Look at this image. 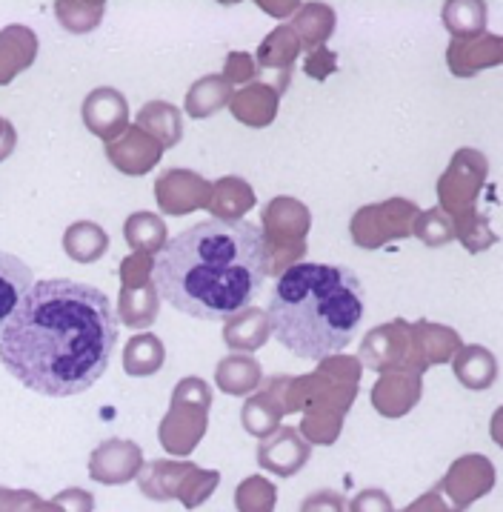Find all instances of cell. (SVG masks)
<instances>
[{"mask_svg":"<svg viewBox=\"0 0 503 512\" xmlns=\"http://www.w3.org/2000/svg\"><path fill=\"white\" fill-rule=\"evenodd\" d=\"M109 249V235L95 221H78L63 232V252L75 264H98Z\"/></svg>","mask_w":503,"mask_h":512,"instance_id":"obj_33","label":"cell"},{"mask_svg":"<svg viewBox=\"0 0 503 512\" xmlns=\"http://www.w3.org/2000/svg\"><path fill=\"white\" fill-rule=\"evenodd\" d=\"M223 81L229 86L241 83V86H249V83L258 81V63L249 52H229L226 55V63H223Z\"/></svg>","mask_w":503,"mask_h":512,"instance_id":"obj_41","label":"cell"},{"mask_svg":"<svg viewBox=\"0 0 503 512\" xmlns=\"http://www.w3.org/2000/svg\"><path fill=\"white\" fill-rule=\"evenodd\" d=\"M215 384L226 395L246 398L263 384V369L255 355H226L215 367Z\"/></svg>","mask_w":503,"mask_h":512,"instance_id":"obj_30","label":"cell"},{"mask_svg":"<svg viewBox=\"0 0 503 512\" xmlns=\"http://www.w3.org/2000/svg\"><path fill=\"white\" fill-rule=\"evenodd\" d=\"M161 312V298L155 284H143V287H121L118 295V321H123L129 329H146L158 321Z\"/></svg>","mask_w":503,"mask_h":512,"instance_id":"obj_31","label":"cell"},{"mask_svg":"<svg viewBox=\"0 0 503 512\" xmlns=\"http://www.w3.org/2000/svg\"><path fill=\"white\" fill-rule=\"evenodd\" d=\"M83 126L101 138L103 144L118 141L123 132L129 129V103L123 98V92L112 89V86H98L92 89L81 106Z\"/></svg>","mask_w":503,"mask_h":512,"instance_id":"obj_14","label":"cell"},{"mask_svg":"<svg viewBox=\"0 0 503 512\" xmlns=\"http://www.w3.org/2000/svg\"><path fill=\"white\" fill-rule=\"evenodd\" d=\"M38 58V35L23 26L9 23L0 29V86H9Z\"/></svg>","mask_w":503,"mask_h":512,"instance_id":"obj_21","label":"cell"},{"mask_svg":"<svg viewBox=\"0 0 503 512\" xmlns=\"http://www.w3.org/2000/svg\"><path fill=\"white\" fill-rule=\"evenodd\" d=\"M138 129H143L149 138H155L163 149H172V146L181 144L183 138V118L181 109L175 103L166 101H149L143 103L141 112H138Z\"/></svg>","mask_w":503,"mask_h":512,"instance_id":"obj_29","label":"cell"},{"mask_svg":"<svg viewBox=\"0 0 503 512\" xmlns=\"http://www.w3.org/2000/svg\"><path fill=\"white\" fill-rule=\"evenodd\" d=\"M258 6H261V9H266V15L286 18L289 12H298V6H301V3H269V0H261Z\"/></svg>","mask_w":503,"mask_h":512,"instance_id":"obj_50","label":"cell"},{"mask_svg":"<svg viewBox=\"0 0 503 512\" xmlns=\"http://www.w3.org/2000/svg\"><path fill=\"white\" fill-rule=\"evenodd\" d=\"M189 467H192L189 461H172V458L143 464L138 472L141 492L152 501H178V490H181L183 475L189 472Z\"/></svg>","mask_w":503,"mask_h":512,"instance_id":"obj_28","label":"cell"},{"mask_svg":"<svg viewBox=\"0 0 503 512\" xmlns=\"http://www.w3.org/2000/svg\"><path fill=\"white\" fill-rule=\"evenodd\" d=\"M235 507L238 512H275L278 487L263 475H249L235 490Z\"/></svg>","mask_w":503,"mask_h":512,"instance_id":"obj_38","label":"cell"},{"mask_svg":"<svg viewBox=\"0 0 503 512\" xmlns=\"http://www.w3.org/2000/svg\"><path fill=\"white\" fill-rule=\"evenodd\" d=\"M412 235H415L421 244L432 246V249L455 241V238H452V224H449V218L443 215L438 206H432V209H426V212L418 215V221L412 226Z\"/></svg>","mask_w":503,"mask_h":512,"instance_id":"obj_40","label":"cell"},{"mask_svg":"<svg viewBox=\"0 0 503 512\" xmlns=\"http://www.w3.org/2000/svg\"><path fill=\"white\" fill-rule=\"evenodd\" d=\"M289 375H275L272 381L263 384L261 392L246 395L249 401L243 404L241 424L243 430L255 438H269L272 432L281 427L283 421V387H286Z\"/></svg>","mask_w":503,"mask_h":512,"instance_id":"obj_18","label":"cell"},{"mask_svg":"<svg viewBox=\"0 0 503 512\" xmlns=\"http://www.w3.org/2000/svg\"><path fill=\"white\" fill-rule=\"evenodd\" d=\"M146 464L143 450L135 441L126 438H109L98 444L89 455V475L92 481L106 484V487H121L138 478V472Z\"/></svg>","mask_w":503,"mask_h":512,"instance_id":"obj_12","label":"cell"},{"mask_svg":"<svg viewBox=\"0 0 503 512\" xmlns=\"http://www.w3.org/2000/svg\"><path fill=\"white\" fill-rule=\"evenodd\" d=\"M346 507H349V512H395L389 495L383 490H361L352 498V504H346Z\"/></svg>","mask_w":503,"mask_h":512,"instance_id":"obj_45","label":"cell"},{"mask_svg":"<svg viewBox=\"0 0 503 512\" xmlns=\"http://www.w3.org/2000/svg\"><path fill=\"white\" fill-rule=\"evenodd\" d=\"M123 238L132 252H143L155 258L169 241V232H166V221L155 212H132L123 224Z\"/></svg>","mask_w":503,"mask_h":512,"instance_id":"obj_35","label":"cell"},{"mask_svg":"<svg viewBox=\"0 0 503 512\" xmlns=\"http://www.w3.org/2000/svg\"><path fill=\"white\" fill-rule=\"evenodd\" d=\"M32 512H63L61 507H58V504H55V501H52V498H49V501H38V504H35V510Z\"/></svg>","mask_w":503,"mask_h":512,"instance_id":"obj_51","label":"cell"},{"mask_svg":"<svg viewBox=\"0 0 503 512\" xmlns=\"http://www.w3.org/2000/svg\"><path fill=\"white\" fill-rule=\"evenodd\" d=\"M106 12L103 0H58L55 3V18L69 35H86L98 29Z\"/></svg>","mask_w":503,"mask_h":512,"instance_id":"obj_37","label":"cell"},{"mask_svg":"<svg viewBox=\"0 0 503 512\" xmlns=\"http://www.w3.org/2000/svg\"><path fill=\"white\" fill-rule=\"evenodd\" d=\"M266 281L261 226L203 221L166 241L152 284L169 307L201 321H226L252 307Z\"/></svg>","mask_w":503,"mask_h":512,"instance_id":"obj_2","label":"cell"},{"mask_svg":"<svg viewBox=\"0 0 503 512\" xmlns=\"http://www.w3.org/2000/svg\"><path fill=\"white\" fill-rule=\"evenodd\" d=\"M232 86L223 81L221 75H206L201 81H195L186 92V101H183V109L189 118L195 121H203V118H212L218 115L221 109L229 106V98H232Z\"/></svg>","mask_w":503,"mask_h":512,"instance_id":"obj_34","label":"cell"},{"mask_svg":"<svg viewBox=\"0 0 503 512\" xmlns=\"http://www.w3.org/2000/svg\"><path fill=\"white\" fill-rule=\"evenodd\" d=\"M272 338L269 315L266 309L246 307L238 315L223 321V344L235 355H252Z\"/></svg>","mask_w":503,"mask_h":512,"instance_id":"obj_22","label":"cell"},{"mask_svg":"<svg viewBox=\"0 0 503 512\" xmlns=\"http://www.w3.org/2000/svg\"><path fill=\"white\" fill-rule=\"evenodd\" d=\"M401 512H458V510H452V507H449V501H446L441 492L432 487L429 492H423L421 498H415L409 507H403Z\"/></svg>","mask_w":503,"mask_h":512,"instance_id":"obj_48","label":"cell"},{"mask_svg":"<svg viewBox=\"0 0 503 512\" xmlns=\"http://www.w3.org/2000/svg\"><path fill=\"white\" fill-rule=\"evenodd\" d=\"M495 481H498V475H495L492 461L486 455L469 452V455H461L458 461H452V467L435 484V490L449 501L452 510L466 512L478 498L495 490Z\"/></svg>","mask_w":503,"mask_h":512,"instance_id":"obj_10","label":"cell"},{"mask_svg":"<svg viewBox=\"0 0 503 512\" xmlns=\"http://www.w3.org/2000/svg\"><path fill=\"white\" fill-rule=\"evenodd\" d=\"M452 369L466 390L483 392L498 381V358L478 344H463L458 355L452 358Z\"/></svg>","mask_w":503,"mask_h":512,"instance_id":"obj_24","label":"cell"},{"mask_svg":"<svg viewBox=\"0 0 503 512\" xmlns=\"http://www.w3.org/2000/svg\"><path fill=\"white\" fill-rule=\"evenodd\" d=\"M255 204H258V195L252 184L238 175H226L212 184V198L206 209L215 215V221H243V215H249V209Z\"/></svg>","mask_w":503,"mask_h":512,"instance_id":"obj_23","label":"cell"},{"mask_svg":"<svg viewBox=\"0 0 503 512\" xmlns=\"http://www.w3.org/2000/svg\"><path fill=\"white\" fill-rule=\"evenodd\" d=\"M63 512H95V498L92 492L81 490V487H69V490L58 492L52 498Z\"/></svg>","mask_w":503,"mask_h":512,"instance_id":"obj_46","label":"cell"},{"mask_svg":"<svg viewBox=\"0 0 503 512\" xmlns=\"http://www.w3.org/2000/svg\"><path fill=\"white\" fill-rule=\"evenodd\" d=\"M361 361L352 355H329L318 361L315 372L298 378H286L283 387V415L295 412H329L346 418L358 398L361 384Z\"/></svg>","mask_w":503,"mask_h":512,"instance_id":"obj_5","label":"cell"},{"mask_svg":"<svg viewBox=\"0 0 503 512\" xmlns=\"http://www.w3.org/2000/svg\"><path fill=\"white\" fill-rule=\"evenodd\" d=\"M441 18L452 38L483 35L486 32V3H481V0H446Z\"/></svg>","mask_w":503,"mask_h":512,"instance_id":"obj_36","label":"cell"},{"mask_svg":"<svg viewBox=\"0 0 503 512\" xmlns=\"http://www.w3.org/2000/svg\"><path fill=\"white\" fill-rule=\"evenodd\" d=\"M312 447L301 438L295 427H278L269 438H263L258 447V464L278 478H292L309 464Z\"/></svg>","mask_w":503,"mask_h":512,"instance_id":"obj_16","label":"cell"},{"mask_svg":"<svg viewBox=\"0 0 503 512\" xmlns=\"http://www.w3.org/2000/svg\"><path fill=\"white\" fill-rule=\"evenodd\" d=\"M301 512H349L346 498L335 490H318L312 495H306V501L301 504Z\"/></svg>","mask_w":503,"mask_h":512,"instance_id":"obj_43","label":"cell"},{"mask_svg":"<svg viewBox=\"0 0 503 512\" xmlns=\"http://www.w3.org/2000/svg\"><path fill=\"white\" fill-rule=\"evenodd\" d=\"M209 198H212V184L192 169H166L155 181L158 209L172 218L206 209Z\"/></svg>","mask_w":503,"mask_h":512,"instance_id":"obj_11","label":"cell"},{"mask_svg":"<svg viewBox=\"0 0 503 512\" xmlns=\"http://www.w3.org/2000/svg\"><path fill=\"white\" fill-rule=\"evenodd\" d=\"M289 26L295 29V35L301 41V49L318 52L332 38V32L338 26V15L326 3H303V6H298L295 21L289 23Z\"/></svg>","mask_w":503,"mask_h":512,"instance_id":"obj_26","label":"cell"},{"mask_svg":"<svg viewBox=\"0 0 503 512\" xmlns=\"http://www.w3.org/2000/svg\"><path fill=\"white\" fill-rule=\"evenodd\" d=\"M366 292L361 278L335 264H295L269 298L275 341L306 361L341 355L363 324Z\"/></svg>","mask_w":503,"mask_h":512,"instance_id":"obj_3","label":"cell"},{"mask_svg":"<svg viewBox=\"0 0 503 512\" xmlns=\"http://www.w3.org/2000/svg\"><path fill=\"white\" fill-rule=\"evenodd\" d=\"M343 430V418L338 415H329V412H303L301 421V438L312 447H332L338 438H341Z\"/></svg>","mask_w":503,"mask_h":512,"instance_id":"obj_39","label":"cell"},{"mask_svg":"<svg viewBox=\"0 0 503 512\" xmlns=\"http://www.w3.org/2000/svg\"><path fill=\"white\" fill-rule=\"evenodd\" d=\"M163 146L138 126H129L118 141L106 144V161L123 175L141 178L161 164Z\"/></svg>","mask_w":503,"mask_h":512,"instance_id":"obj_17","label":"cell"},{"mask_svg":"<svg viewBox=\"0 0 503 512\" xmlns=\"http://www.w3.org/2000/svg\"><path fill=\"white\" fill-rule=\"evenodd\" d=\"M209 407H212V387L198 375L183 378L172 390L169 412L163 415L158 427L163 450L175 458H186L198 450V444L209 430Z\"/></svg>","mask_w":503,"mask_h":512,"instance_id":"obj_7","label":"cell"},{"mask_svg":"<svg viewBox=\"0 0 503 512\" xmlns=\"http://www.w3.org/2000/svg\"><path fill=\"white\" fill-rule=\"evenodd\" d=\"M503 41L492 32L472 35V38H452L446 49V66L455 78H475L483 69L501 66Z\"/></svg>","mask_w":503,"mask_h":512,"instance_id":"obj_15","label":"cell"},{"mask_svg":"<svg viewBox=\"0 0 503 512\" xmlns=\"http://www.w3.org/2000/svg\"><path fill=\"white\" fill-rule=\"evenodd\" d=\"M486 181H489V161L472 146H463L455 152V158L449 161L438 181V209L452 224V238H458L463 249L472 255L498 244V232L489 224V215L478 212Z\"/></svg>","mask_w":503,"mask_h":512,"instance_id":"obj_4","label":"cell"},{"mask_svg":"<svg viewBox=\"0 0 503 512\" xmlns=\"http://www.w3.org/2000/svg\"><path fill=\"white\" fill-rule=\"evenodd\" d=\"M41 498L32 490H9L0 487V512H32Z\"/></svg>","mask_w":503,"mask_h":512,"instance_id":"obj_47","label":"cell"},{"mask_svg":"<svg viewBox=\"0 0 503 512\" xmlns=\"http://www.w3.org/2000/svg\"><path fill=\"white\" fill-rule=\"evenodd\" d=\"M418 215L421 206L409 198H389L381 204L361 206L349 221V235L361 249H381L389 241L409 238Z\"/></svg>","mask_w":503,"mask_h":512,"instance_id":"obj_9","label":"cell"},{"mask_svg":"<svg viewBox=\"0 0 503 512\" xmlns=\"http://www.w3.org/2000/svg\"><path fill=\"white\" fill-rule=\"evenodd\" d=\"M252 58L258 63V78L269 75L272 81L266 86H272L278 95H283L292 81V66L301 58V41H298L295 29L289 23H283L263 38Z\"/></svg>","mask_w":503,"mask_h":512,"instance_id":"obj_13","label":"cell"},{"mask_svg":"<svg viewBox=\"0 0 503 512\" xmlns=\"http://www.w3.org/2000/svg\"><path fill=\"white\" fill-rule=\"evenodd\" d=\"M118 347V315L98 287L32 284L0 332V364L26 390L69 398L95 387Z\"/></svg>","mask_w":503,"mask_h":512,"instance_id":"obj_1","label":"cell"},{"mask_svg":"<svg viewBox=\"0 0 503 512\" xmlns=\"http://www.w3.org/2000/svg\"><path fill=\"white\" fill-rule=\"evenodd\" d=\"M281 109V95L266 86V83L255 81L249 86H241L238 92H232L229 98V112L235 121H241L249 129H266L278 118Z\"/></svg>","mask_w":503,"mask_h":512,"instance_id":"obj_20","label":"cell"},{"mask_svg":"<svg viewBox=\"0 0 503 512\" xmlns=\"http://www.w3.org/2000/svg\"><path fill=\"white\" fill-rule=\"evenodd\" d=\"M303 69H306V75H312L315 81H326V78L338 69V55L329 52V49L323 46L318 52H309V55H306Z\"/></svg>","mask_w":503,"mask_h":512,"instance_id":"obj_44","label":"cell"},{"mask_svg":"<svg viewBox=\"0 0 503 512\" xmlns=\"http://www.w3.org/2000/svg\"><path fill=\"white\" fill-rule=\"evenodd\" d=\"M152 269H155V258L143 255V252H132L121 261V284L123 287H143L152 281Z\"/></svg>","mask_w":503,"mask_h":512,"instance_id":"obj_42","label":"cell"},{"mask_svg":"<svg viewBox=\"0 0 503 512\" xmlns=\"http://www.w3.org/2000/svg\"><path fill=\"white\" fill-rule=\"evenodd\" d=\"M166 364V347L158 335L152 332H138L126 341L123 347V369L132 378H149L155 372H161Z\"/></svg>","mask_w":503,"mask_h":512,"instance_id":"obj_32","label":"cell"},{"mask_svg":"<svg viewBox=\"0 0 503 512\" xmlns=\"http://www.w3.org/2000/svg\"><path fill=\"white\" fill-rule=\"evenodd\" d=\"M261 221L266 275L281 278L286 269L301 264L306 255V235L312 226V212L298 198L278 195L263 206Z\"/></svg>","mask_w":503,"mask_h":512,"instance_id":"obj_6","label":"cell"},{"mask_svg":"<svg viewBox=\"0 0 503 512\" xmlns=\"http://www.w3.org/2000/svg\"><path fill=\"white\" fill-rule=\"evenodd\" d=\"M423 395V381L418 375L392 372L381 375L372 387V407L383 418H403L418 407Z\"/></svg>","mask_w":503,"mask_h":512,"instance_id":"obj_19","label":"cell"},{"mask_svg":"<svg viewBox=\"0 0 503 512\" xmlns=\"http://www.w3.org/2000/svg\"><path fill=\"white\" fill-rule=\"evenodd\" d=\"M412 338H415V347L426 361V367L449 364L458 355V349L463 347L461 332H455L452 327H443V324L423 321V318L412 324Z\"/></svg>","mask_w":503,"mask_h":512,"instance_id":"obj_25","label":"cell"},{"mask_svg":"<svg viewBox=\"0 0 503 512\" xmlns=\"http://www.w3.org/2000/svg\"><path fill=\"white\" fill-rule=\"evenodd\" d=\"M15 146H18V132H15L12 121H6V118L0 115V164L15 152Z\"/></svg>","mask_w":503,"mask_h":512,"instance_id":"obj_49","label":"cell"},{"mask_svg":"<svg viewBox=\"0 0 503 512\" xmlns=\"http://www.w3.org/2000/svg\"><path fill=\"white\" fill-rule=\"evenodd\" d=\"M361 367L372 369L378 375H392V372H406V375H418L426 372V361L415 347L412 338V324H406L403 318H395L389 324H378L375 329L366 332L361 352H358Z\"/></svg>","mask_w":503,"mask_h":512,"instance_id":"obj_8","label":"cell"},{"mask_svg":"<svg viewBox=\"0 0 503 512\" xmlns=\"http://www.w3.org/2000/svg\"><path fill=\"white\" fill-rule=\"evenodd\" d=\"M35 284V275L29 264H23L18 255L0 252V332L9 324L12 312L18 309L21 298Z\"/></svg>","mask_w":503,"mask_h":512,"instance_id":"obj_27","label":"cell"}]
</instances>
